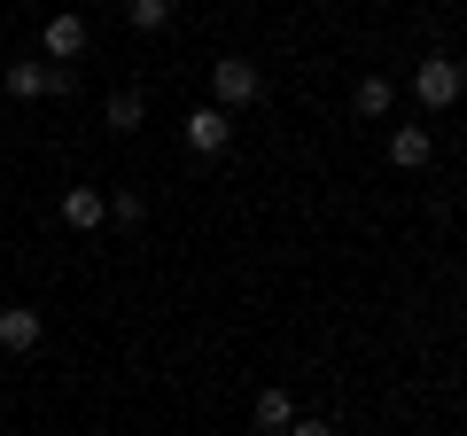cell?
<instances>
[{"label":"cell","instance_id":"52a82bcc","mask_svg":"<svg viewBox=\"0 0 467 436\" xmlns=\"http://www.w3.org/2000/svg\"><path fill=\"white\" fill-rule=\"evenodd\" d=\"M389 156H398L405 171H413V164H429V133H413V125H405V133L389 140Z\"/></svg>","mask_w":467,"mask_h":436},{"label":"cell","instance_id":"7a4b0ae2","mask_svg":"<svg viewBox=\"0 0 467 436\" xmlns=\"http://www.w3.org/2000/svg\"><path fill=\"white\" fill-rule=\"evenodd\" d=\"M451 94H460V63H444V55H436V63H420V101H429V109H444Z\"/></svg>","mask_w":467,"mask_h":436},{"label":"cell","instance_id":"277c9868","mask_svg":"<svg viewBox=\"0 0 467 436\" xmlns=\"http://www.w3.org/2000/svg\"><path fill=\"white\" fill-rule=\"evenodd\" d=\"M0 343H8V351H32L39 343V312H0Z\"/></svg>","mask_w":467,"mask_h":436},{"label":"cell","instance_id":"30bf717a","mask_svg":"<svg viewBox=\"0 0 467 436\" xmlns=\"http://www.w3.org/2000/svg\"><path fill=\"white\" fill-rule=\"evenodd\" d=\"M109 125H117V133H133V125H140V94H109Z\"/></svg>","mask_w":467,"mask_h":436},{"label":"cell","instance_id":"5b68a950","mask_svg":"<svg viewBox=\"0 0 467 436\" xmlns=\"http://www.w3.org/2000/svg\"><path fill=\"white\" fill-rule=\"evenodd\" d=\"M86 47V16H55L47 24V55H78Z\"/></svg>","mask_w":467,"mask_h":436},{"label":"cell","instance_id":"8fae6325","mask_svg":"<svg viewBox=\"0 0 467 436\" xmlns=\"http://www.w3.org/2000/svg\"><path fill=\"white\" fill-rule=\"evenodd\" d=\"M257 429H288V398H281V389L257 398Z\"/></svg>","mask_w":467,"mask_h":436},{"label":"cell","instance_id":"8992f818","mask_svg":"<svg viewBox=\"0 0 467 436\" xmlns=\"http://www.w3.org/2000/svg\"><path fill=\"white\" fill-rule=\"evenodd\" d=\"M63 218H70V226H94V218H101V195H94V187H70V195H63Z\"/></svg>","mask_w":467,"mask_h":436},{"label":"cell","instance_id":"9c48e42d","mask_svg":"<svg viewBox=\"0 0 467 436\" xmlns=\"http://www.w3.org/2000/svg\"><path fill=\"white\" fill-rule=\"evenodd\" d=\"M125 16H133V24H140V32H156V24H164V16H171V0H125Z\"/></svg>","mask_w":467,"mask_h":436},{"label":"cell","instance_id":"7c38bea8","mask_svg":"<svg viewBox=\"0 0 467 436\" xmlns=\"http://www.w3.org/2000/svg\"><path fill=\"white\" fill-rule=\"evenodd\" d=\"M358 109H367V118H382V109H389V78H367V86H358Z\"/></svg>","mask_w":467,"mask_h":436},{"label":"cell","instance_id":"3957f363","mask_svg":"<svg viewBox=\"0 0 467 436\" xmlns=\"http://www.w3.org/2000/svg\"><path fill=\"white\" fill-rule=\"evenodd\" d=\"M257 94V70L242 63V55H226V63H218V101H250Z\"/></svg>","mask_w":467,"mask_h":436},{"label":"cell","instance_id":"4fadbf2b","mask_svg":"<svg viewBox=\"0 0 467 436\" xmlns=\"http://www.w3.org/2000/svg\"><path fill=\"white\" fill-rule=\"evenodd\" d=\"M288 436H327V420H296V429H288Z\"/></svg>","mask_w":467,"mask_h":436},{"label":"cell","instance_id":"6da1fadb","mask_svg":"<svg viewBox=\"0 0 467 436\" xmlns=\"http://www.w3.org/2000/svg\"><path fill=\"white\" fill-rule=\"evenodd\" d=\"M226 133H234V118H226V109H195V118H187V149H195V156L226 149Z\"/></svg>","mask_w":467,"mask_h":436},{"label":"cell","instance_id":"ba28073f","mask_svg":"<svg viewBox=\"0 0 467 436\" xmlns=\"http://www.w3.org/2000/svg\"><path fill=\"white\" fill-rule=\"evenodd\" d=\"M8 94H47V70L39 63H8Z\"/></svg>","mask_w":467,"mask_h":436}]
</instances>
